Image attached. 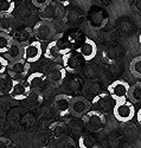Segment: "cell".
Masks as SVG:
<instances>
[{
  "label": "cell",
  "mask_w": 141,
  "mask_h": 148,
  "mask_svg": "<svg viewBox=\"0 0 141 148\" xmlns=\"http://www.w3.org/2000/svg\"><path fill=\"white\" fill-rule=\"evenodd\" d=\"M74 50V44L71 43L70 38L64 33H56V36L49 42L44 50V56L47 59L59 62L62 60L63 56Z\"/></svg>",
  "instance_id": "6da1fadb"
},
{
  "label": "cell",
  "mask_w": 141,
  "mask_h": 148,
  "mask_svg": "<svg viewBox=\"0 0 141 148\" xmlns=\"http://www.w3.org/2000/svg\"><path fill=\"white\" fill-rule=\"evenodd\" d=\"M135 107L129 100H123V101H116L115 106L113 108V114L114 117L119 122L126 123L133 120L135 116Z\"/></svg>",
  "instance_id": "7a4b0ae2"
},
{
  "label": "cell",
  "mask_w": 141,
  "mask_h": 148,
  "mask_svg": "<svg viewBox=\"0 0 141 148\" xmlns=\"http://www.w3.org/2000/svg\"><path fill=\"white\" fill-rule=\"evenodd\" d=\"M84 126L87 127V129L89 132H98L101 129H103L106 126V117L105 114L98 112V110L94 109V110H89L87 114H84L82 116Z\"/></svg>",
  "instance_id": "3957f363"
},
{
  "label": "cell",
  "mask_w": 141,
  "mask_h": 148,
  "mask_svg": "<svg viewBox=\"0 0 141 148\" xmlns=\"http://www.w3.org/2000/svg\"><path fill=\"white\" fill-rule=\"evenodd\" d=\"M32 32H33V36L37 38V40L50 42L56 36V27L54 26V23L41 20L34 25V27L32 29Z\"/></svg>",
  "instance_id": "277c9868"
},
{
  "label": "cell",
  "mask_w": 141,
  "mask_h": 148,
  "mask_svg": "<svg viewBox=\"0 0 141 148\" xmlns=\"http://www.w3.org/2000/svg\"><path fill=\"white\" fill-rule=\"evenodd\" d=\"M32 92L30 85L26 79H12L11 89L8 91V96L16 101L26 100Z\"/></svg>",
  "instance_id": "5b68a950"
},
{
  "label": "cell",
  "mask_w": 141,
  "mask_h": 148,
  "mask_svg": "<svg viewBox=\"0 0 141 148\" xmlns=\"http://www.w3.org/2000/svg\"><path fill=\"white\" fill-rule=\"evenodd\" d=\"M30 72V63L20 58L10 62L7 66V75L12 79H24Z\"/></svg>",
  "instance_id": "8992f818"
},
{
  "label": "cell",
  "mask_w": 141,
  "mask_h": 148,
  "mask_svg": "<svg viewBox=\"0 0 141 148\" xmlns=\"http://www.w3.org/2000/svg\"><path fill=\"white\" fill-rule=\"evenodd\" d=\"M62 62H63V66L65 68L67 72L76 73V72H78V71L82 70L85 60L83 59V57L77 51L72 50V51H70L67 55L63 56Z\"/></svg>",
  "instance_id": "52a82bcc"
},
{
  "label": "cell",
  "mask_w": 141,
  "mask_h": 148,
  "mask_svg": "<svg viewBox=\"0 0 141 148\" xmlns=\"http://www.w3.org/2000/svg\"><path fill=\"white\" fill-rule=\"evenodd\" d=\"M43 55L42 43L39 40L29 42L28 44H24L23 46V59H25L28 63H36L39 60Z\"/></svg>",
  "instance_id": "ba28073f"
},
{
  "label": "cell",
  "mask_w": 141,
  "mask_h": 148,
  "mask_svg": "<svg viewBox=\"0 0 141 148\" xmlns=\"http://www.w3.org/2000/svg\"><path fill=\"white\" fill-rule=\"evenodd\" d=\"M115 102L116 101L111 97L109 92H98L96 96L93 97V101L90 104L93 108H95L96 110L105 114V113H108L110 110H113Z\"/></svg>",
  "instance_id": "9c48e42d"
},
{
  "label": "cell",
  "mask_w": 141,
  "mask_h": 148,
  "mask_svg": "<svg viewBox=\"0 0 141 148\" xmlns=\"http://www.w3.org/2000/svg\"><path fill=\"white\" fill-rule=\"evenodd\" d=\"M108 92L115 101L128 100V92H129V84L124 81L118 79L113 82L108 87Z\"/></svg>",
  "instance_id": "30bf717a"
},
{
  "label": "cell",
  "mask_w": 141,
  "mask_h": 148,
  "mask_svg": "<svg viewBox=\"0 0 141 148\" xmlns=\"http://www.w3.org/2000/svg\"><path fill=\"white\" fill-rule=\"evenodd\" d=\"M76 51L83 57L85 62H89L95 58L97 53V46L94 40L88 38V37H84L83 40L80 43V46L76 49Z\"/></svg>",
  "instance_id": "8fae6325"
},
{
  "label": "cell",
  "mask_w": 141,
  "mask_h": 148,
  "mask_svg": "<svg viewBox=\"0 0 141 148\" xmlns=\"http://www.w3.org/2000/svg\"><path fill=\"white\" fill-rule=\"evenodd\" d=\"M91 108V104L85 97L78 96L72 97L71 106H70V114H72L76 117H82L84 114H87Z\"/></svg>",
  "instance_id": "7c38bea8"
},
{
  "label": "cell",
  "mask_w": 141,
  "mask_h": 148,
  "mask_svg": "<svg viewBox=\"0 0 141 148\" xmlns=\"http://www.w3.org/2000/svg\"><path fill=\"white\" fill-rule=\"evenodd\" d=\"M39 14H41L42 20L54 23L55 20H58L63 16V10L59 7L58 4H55V3L50 1L44 7L41 8V13Z\"/></svg>",
  "instance_id": "4fadbf2b"
},
{
  "label": "cell",
  "mask_w": 141,
  "mask_h": 148,
  "mask_svg": "<svg viewBox=\"0 0 141 148\" xmlns=\"http://www.w3.org/2000/svg\"><path fill=\"white\" fill-rule=\"evenodd\" d=\"M72 97L70 95L59 94L54 98V108L61 116H65L70 114V106H71Z\"/></svg>",
  "instance_id": "5bb4252c"
},
{
  "label": "cell",
  "mask_w": 141,
  "mask_h": 148,
  "mask_svg": "<svg viewBox=\"0 0 141 148\" xmlns=\"http://www.w3.org/2000/svg\"><path fill=\"white\" fill-rule=\"evenodd\" d=\"M65 77H67V70L63 65H59V64L55 65L54 68H51L49 73H47V76H46L49 82L51 84L56 85V87L61 85L64 82V79H65Z\"/></svg>",
  "instance_id": "9a60e30c"
},
{
  "label": "cell",
  "mask_w": 141,
  "mask_h": 148,
  "mask_svg": "<svg viewBox=\"0 0 141 148\" xmlns=\"http://www.w3.org/2000/svg\"><path fill=\"white\" fill-rule=\"evenodd\" d=\"M108 17L103 11H94L88 16V25L91 29L100 30L107 24Z\"/></svg>",
  "instance_id": "2e32d148"
},
{
  "label": "cell",
  "mask_w": 141,
  "mask_h": 148,
  "mask_svg": "<svg viewBox=\"0 0 141 148\" xmlns=\"http://www.w3.org/2000/svg\"><path fill=\"white\" fill-rule=\"evenodd\" d=\"M30 88L32 91H41L44 89L45 83H46V76L42 72H33L26 78Z\"/></svg>",
  "instance_id": "e0dca14e"
},
{
  "label": "cell",
  "mask_w": 141,
  "mask_h": 148,
  "mask_svg": "<svg viewBox=\"0 0 141 148\" xmlns=\"http://www.w3.org/2000/svg\"><path fill=\"white\" fill-rule=\"evenodd\" d=\"M23 46H24L23 44H20L16 39H13L10 47L7 49V51L5 52V58L8 62H13V60L23 58Z\"/></svg>",
  "instance_id": "ac0fdd59"
},
{
  "label": "cell",
  "mask_w": 141,
  "mask_h": 148,
  "mask_svg": "<svg viewBox=\"0 0 141 148\" xmlns=\"http://www.w3.org/2000/svg\"><path fill=\"white\" fill-rule=\"evenodd\" d=\"M16 25V18L12 13H0V32L10 33Z\"/></svg>",
  "instance_id": "d6986e66"
},
{
  "label": "cell",
  "mask_w": 141,
  "mask_h": 148,
  "mask_svg": "<svg viewBox=\"0 0 141 148\" xmlns=\"http://www.w3.org/2000/svg\"><path fill=\"white\" fill-rule=\"evenodd\" d=\"M128 98L132 103H140L141 102V83H135L129 87Z\"/></svg>",
  "instance_id": "ffe728a7"
},
{
  "label": "cell",
  "mask_w": 141,
  "mask_h": 148,
  "mask_svg": "<svg viewBox=\"0 0 141 148\" xmlns=\"http://www.w3.org/2000/svg\"><path fill=\"white\" fill-rule=\"evenodd\" d=\"M80 148H96V140L90 134H83L78 139Z\"/></svg>",
  "instance_id": "44dd1931"
},
{
  "label": "cell",
  "mask_w": 141,
  "mask_h": 148,
  "mask_svg": "<svg viewBox=\"0 0 141 148\" xmlns=\"http://www.w3.org/2000/svg\"><path fill=\"white\" fill-rule=\"evenodd\" d=\"M12 78L6 73H0V95H8L11 89Z\"/></svg>",
  "instance_id": "7402d4cb"
},
{
  "label": "cell",
  "mask_w": 141,
  "mask_h": 148,
  "mask_svg": "<svg viewBox=\"0 0 141 148\" xmlns=\"http://www.w3.org/2000/svg\"><path fill=\"white\" fill-rule=\"evenodd\" d=\"M12 40H13V37L10 36V33L0 32V53H5L7 51Z\"/></svg>",
  "instance_id": "603a6c76"
},
{
  "label": "cell",
  "mask_w": 141,
  "mask_h": 148,
  "mask_svg": "<svg viewBox=\"0 0 141 148\" xmlns=\"http://www.w3.org/2000/svg\"><path fill=\"white\" fill-rule=\"evenodd\" d=\"M129 70L132 72V75L136 78H141V56H138L132 59Z\"/></svg>",
  "instance_id": "cb8c5ba5"
},
{
  "label": "cell",
  "mask_w": 141,
  "mask_h": 148,
  "mask_svg": "<svg viewBox=\"0 0 141 148\" xmlns=\"http://www.w3.org/2000/svg\"><path fill=\"white\" fill-rule=\"evenodd\" d=\"M14 8V0H0V13H12Z\"/></svg>",
  "instance_id": "d4e9b609"
},
{
  "label": "cell",
  "mask_w": 141,
  "mask_h": 148,
  "mask_svg": "<svg viewBox=\"0 0 141 148\" xmlns=\"http://www.w3.org/2000/svg\"><path fill=\"white\" fill-rule=\"evenodd\" d=\"M31 36H33L32 29L26 27V29H24V30L19 31V32H18V37H17V38H13V39H16L17 42H19L20 44H23V45H24V44H25V42H28Z\"/></svg>",
  "instance_id": "484cf974"
},
{
  "label": "cell",
  "mask_w": 141,
  "mask_h": 148,
  "mask_svg": "<svg viewBox=\"0 0 141 148\" xmlns=\"http://www.w3.org/2000/svg\"><path fill=\"white\" fill-rule=\"evenodd\" d=\"M8 63H10V62H8L5 57L0 56V73H5V72L7 71Z\"/></svg>",
  "instance_id": "4316f807"
},
{
  "label": "cell",
  "mask_w": 141,
  "mask_h": 148,
  "mask_svg": "<svg viewBox=\"0 0 141 148\" xmlns=\"http://www.w3.org/2000/svg\"><path fill=\"white\" fill-rule=\"evenodd\" d=\"M51 1V0H31V3L36 6V7H38V8H42V7H44L46 4H49Z\"/></svg>",
  "instance_id": "83f0119b"
},
{
  "label": "cell",
  "mask_w": 141,
  "mask_h": 148,
  "mask_svg": "<svg viewBox=\"0 0 141 148\" xmlns=\"http://www.w3.org/2000/svg\"><path fill=\"white\" fill-rule=\"evenodd\" d=\"M10 147H11V140L5 136H0V148H10Z\"/></svg>",
  "instance_id": "f1b7e54d"
},
{
  "label": "cell",
  "mask_w": 141,
  "mask_h": 148,
  "mask_svg": "<svg viewBox=\"0 0 141 148\" xmlns=\"http://www.w3.org/2000/svg\"><path fill=\"white\" fill-rule=\"evenodd\" d=\"M133 6L136 10V12L141 14V0H133Z\"/></svg>",
  "instance_id": "f546056e"
},
{
  "label": "cell",
  "mask_w": 141,
  "mask_h": 148,
  "mask_svg": "<svg viewBox=\"0 0 141 148\" xmlns=\"http://www.w3.org/2000/svg\"><path fill=\"white\" fill-rule=\"evenodd\" d=\"M135 115H136V120H138V122H139V125H141V108L139 109L138 113H135Z\"/></svg>",
  "instance_id": "4dcf8cb0"
},
{
  "label": "cell",
  "mask_w": 141,
  "mask_h": 148,
  "mask_svg": "<svg viewBox=\"0 0 141 148\" xmlns=\"http://www.w3.org/2000/svg\"><path fill=\"white\" fill-rule=\"evenodd\" d=\"M139 43H140V45H141V34L139 36Z\"/></svg>",
  "instance_id": "1f68e13d"
},
{
  "label": "cell",
  "mask_w": 141,
  "mask_h": 148,
  "mask_svg": "<svg viewBox=\"0 0 141 148\" xmlns=\"http://www.w3.org/2000/svg\"><path fill=\"white\" fill-rule=\"evenodd\" d=\"M140 148H141V141H140Z\"/></svg>",
  "instance_id": "d6a6232c"
}]
</instances>
